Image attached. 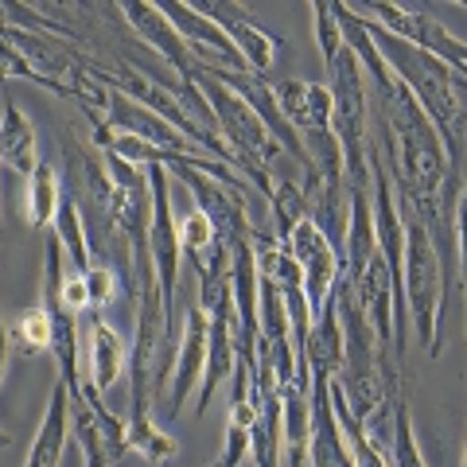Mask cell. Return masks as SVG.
<instances>
[{"mask_svg":"<svg viewBox=\"0 0 467 467\" xmlns=\"http://www.w3.org/2000/svg\"><path fill=\"white\" fill-rule=\"evenodd\" d=\"M8 339H12V350H20L27 358H39V355H51V316L43 312V304L32 312H20L16 319L8 324Z\"/></svg>","mask_w":467,"mask_h":467,"instance_id":"cell-21","label":"cell"},{"mask_svg":"<svg viewBox=\"0 0 467 467\" xmlns=\"http://www.w3.org/2000/svg\"><path fill=\"white\" fill-rule=\"evenodd\" d=\"M8 355H12V339H8V324L0 319V374L8 367Z\"/></svg>","mask_w":467,"mask_h":467,"instance_id":"cell-24","label":"cell"},{"mask_svg":"<svg viewBox=\"0 0 467 467\" xmlns=\"http://www.w3.org/2000/svg\"><path fill=\"white\" fill-rule=\"evenodd\" d=\"M8 441H12V436H8V432H5V429H0V448H5V444H8Z\"/></svg>","mask_w":467,"mask_h":467,"instance_id":"cell-25","label":"cell"},{"mask_svg":"<svg viewBox=\"0 0 467 467\" xmlns=\"http://www.w3.org/2000/svg\"><path fill=\"white\" fill-rule=\"evenodd\" d=\"M378 90V125L370 129L378 160L393 192H401V199L413 207V218H429L441 195V183L448 175V152L441 133L432 129V121L409 90L382 67L378 75H367Z\"/></svg>","mask_w":467,"mask_h":467,"instance_id":"cell-1","label":"cell"},{"mask_svg":"<svg viewBox=\"0 0 467 467\" xmlns=\"http://www.w3.org/2000/svg\"><path fill=\"white\" fill-rule=\"evenodd\" d=\"M125 444L129 451H137L140 460H149L156 467H168L175 456H180V441L171 432H164L152 417H140V420H129L125 425Z\"/></svg>","mask_w":467,"mask_h":467,"instance_id":"cell-19","label":"cell"},{"mask_svg":"<svg viewBox=\"0 0 467 467\" xmlns=\"http://www.w3.org/2000/svg\"><path fill=\"white\" fill-rule=\"evenodd\" d=\"M343 467H350V460H347V463H343Z\"/></svg>","mask_w":467,"mask_h":467,"instance_id":"cell-26","label":"cell"},{"mask_svg":"<svg viewBox=\"0 0 467 467\" xmlns=\"http://www.w3.org/2000/svg\"><path fill=\"white\" fill-rule=\"evenodd\" d=\"M180 312V343H175V358H171V378H168V417H180V409L187 401V393H195L207 370V316L199 312V304H187L183 296L175 300Z\"/></svg>","mask_w":467,"mask_h":467,"instance_id":"cell-11","label":"cell"},{"mask_svg":"<svg viewBox=\"0 0 467 467\" xmlns=\"http://www.w3.org/2000/svg\"><path fill=\"white\" fill-rule=\"evenodd\" d=\"M168 175H175V180H183V183H187V192H192L195 207L207 214V223L214 226L218 245L234 250L238 242H250V238H254L250 214H245L238 192H230V187H226V183H218L214 175L199 171V168H187V164L168 168Z\"/></svg>","mask_w":467,"mask_h":467,"instance_id":"cell-8","label":"cell"},{"mask_svg":"<svg viewBox=\"0 0 467 467\" xmlns=\"http://www.w3.org/2000/svg\"><path fill=\"white\" fill-rule=\"evenodd\" d=\"M63 202V187H58V171L47 160H39L36 171L27 175V223L32 230H47Z\"/></svg>","mask_w":467,"mask_h":467,"instance_id":"cell-17","label":"cell"},{"mask_svg":"<svg viewBox=\"0 0 467 467\" xmlns=\"http://www.w3.org/2000/svg\"><path fill=\"white\" fill-rule=\"evenodd\" d=\"M0 164H8L16 175H24V180L39 164L36 125L27 121L16 101H5V109H0Z\"/></svg>","mask_w":467,"mask_h":467,"instance_id":"cell-15","label":"cell"},{"mask_svg":"<svg viewBox=\"0 0 467 467\" xmlns=\"http://www.w3.org/2000/svg\"><path fill=\"white\" fill-rule=\"evenodd\" d=\"M350 12H358L362 20H370V24L382 27V32L398 36L401 43H409V47L436 55L444 67L456 70V75H463V70H467V47L448 32L441 20H432L429 12H420V8H393V5H350Z\"/></svg>","mask_w":467,"mask_h":467,"instance_id":"cell-6","label":"cell"},{"mask_svg":"<svg viewBox=\"0 0 467 467\" xmlns=\"http://www.w3.org/2000/svg\"><path fill=\"white\" fill-rule=\"evenodd\" d=\"M401 296L417 343L429 358L444 350V312H441V261L417 218H405V254H401Z\"/></svg>","mask_w":467,"mask_h":467,"instance_id":"cell-3","label":"cell"},{"mask_svg":"<svg viewBox=\"0 0 467 467\" xmlns=\"http://www.w3.org/2000/svg\"><path fill=\"white\" fill-rule=\"evenodd\" d=\"M386 460H389V467H429L425 451L417 444V432H413L409 393H401L398 409H393V432H389V444H386Z\"/></svg>","mask_w":467,"mask_h":467,"instance_id":"cell-20","label":"cell"},{"mask_svg":"<svg viewBox=\"0 0 467 467\" xmlns=\"http://www.w3.org/2000/svg\"><path fill=\"white\" fill-rule=\"evenodd\" d=\"M160 12H164L168 24L175 27V36L183 39V47L192 51L195 67L226 70V75H250V70H245V58L234 51L226 32L211 16H202L195 5H160Z\"/></svg>","mask_w":467,"mask_h":467,"instance_id":"cell-10","label":"cell"},{"mask_svg":"<svg viewBox=\"0 0 467 467\" xmlns=\"http://www.w3.org/2000/svg\"><path fill=\"white\" fill-rule=\"evenodd\" d=\"M269 90L276 98V109L288 121V129L300 137L308 152L312 175H343V152L331 133V94L327 86L308 78H269Z\"/></svg>","mask_w":467,"mask_h":467,"instance_id":"cell-4","label":"cell"},{"mask_svg":"<svg viewBox=\"0 0 467 467\" xmlns=\"http://www.w3.org/2000/svg\"><path fill=\"white\" fill-rule=\"evenodd\" d=\"M312 24L319 39V55L327 67V94H331V133L343 152V175L350 192L370 195V98H367V75H362L358 58L343 47L339 24L331 16V5H312Z\"/></svg>","mask_w":467,"mask_h":467,"instance_id":"cell-2","label":"cell"},{"mask_svg":"<svg viewBox=\"0 0 467 467\" xmlns=\"http://www.w3.org/2000/svg\"><path fill=\"white\" fill-rule=\"evenodd\" d=\"M63 304L75 316H82V312H90V292H86V281H82V273H75V269H67L63 273Z\"/></svg>","mask_w":467,"mask_h":467,"instance_id":"cell-23","label":"cell"},{"mask_svg":"<svg viewBox=\"0 0 467 467\" xmlns=\"http://www.w3.org/2000/svg\"><path fill=\"white\" fill-rule=\"evenodd\" d=\"M67 436H70V393L63 382H55L47 413H43V425L36 432L24 467H58L63 463V451H67Z\"/></svg>","mask_w":467,"mask_h":467,"instance_id":"cell-14","label":"cell"},{"mask_svg":"<svg viewBox=\"0 0 467 467\" xmlns=\"http://www.w3.org/2000/svg\"><path fill=\"white\" fill-rule=\"evenodd\" d=\"M202 16H211L218 27L226 32V39L234 43V51H238L245 58V70L257 78H269V70L273 63L281 58L288 47L276 36H269L265 27H261L250 12L238 8V5H207V8H199Z\"/></svg>","mask_w":467,"mask_h":467,"instance_id":"cell-12","label":"cell"},{"mask_svg":"<svg viewBox=\"0 0 467 467\" xmlns=\"http://www.w3.org/2000/svg\"><path fill=\"white\" fill-rule=\"evenodd\" d=\"M175 238H180V254L187 257V265H192V273H199L202 265H207V257L214 254V226L207 223V214H202L195 202H187V207L175 214Z\"/></svg>","mask_w":467,"mask_h":467,"instance_id":"cell-16","label":"cell"},{"mask_svg":"<svg viewBox=\"0 0 467 467\" xmlns=\"http://www.w3.org/2000/svg\"><path fill=\"white\" fill-rule=\"evenodd\" d=\"M113 16H121L129 24V32H137L160 58H164V63L175 70V82H192L195 58L183 47V39L175 36V27L168 24L164 12H160V5H121V8H113Z\"/></svg>","mask_w":467,"mask_h":467,"instance_id":"cell-13","label":"cell"},{"mask_svg":"<svg viewBox=\"0 0 467 467\" xmlns=\"http://www.w3.org/2000/svg\"><path fill=\"white\" fill-rule=\"evenodd\" d=\"M129 370V343L109 327L106 312H82L78 319V382H90L98 393L113 389Z\"/></svg>","mask_w":467,"mask_h":467,"instance_id":"cell-9","label":"cell"},{"mask_svg":"<svg viewBox=\"0 0 467 467\" xmlns=\"http://www.w3.org/2000/svg\"><path fill=\"white\" fill-rule=\"evenodd\" d=\"M285 250L292 254V261H296V269H300V288H304V300H308L312 319L324 316L335 300V285H339V276H343L339 254L331 250L327 238L308 218H300V223L288 230Z\"/></svg>","mask_w":467,"mask_h":467,"instance_id":"cell-7","label":"cell"},{"mask_svg":"<svg viewBox=\"0 0 467 467\" xmlns=\"http://www.w3.org/2000/svg\"><path fill=\"white\" fill-rule=\"evenodd\" d=\"M82 281H86V292H90V308H98V312H106L109 304L121 296V281H117V273L109 265H101V261H94L90 273H82Z\"/></svg>","mask_w":467,"mask_h":467,"instance_id":"cell-22","label":"cell"},{"mask_svg":"<svg viewBox=\"0 0 467 467\" xmlns=\"http://www.w3.org/2000/svg\"><path fill=\"white\" fill-rule=\"evenodd\" d=\"M70 436L78 441L86 467H117L129 456L125 420L109 413L90 382H78V393H70Z\"/></svg>","mask_w":467,"mask_h":467,"instance_id":"cell-5","label":"cell"},{"mask_svg":"<svg viewBox=\"0 0 467 467\" xmlns=\"http://www.w3.org/2000/svg\"><path fill=\"white\" fill-rule=\"evenodd\" d=\"M51 234L58 238V245L67 250L70 269H75V273H90V265H94L90 242H86L82 214H78V207H75V199H70L67 192H63V202H58V214H55V223H51Z\"/></svg>","mask_w":467,"mask_h":467,"instance_id":"cell-18","label":"cell"}]
</instances>
